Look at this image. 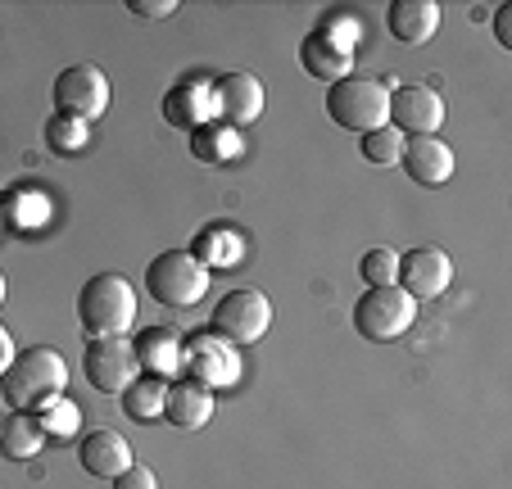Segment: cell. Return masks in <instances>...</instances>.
<instances>
[{
	"mask_svg": "<svg viewBox=\"0 0 512 489\" xmlns=\"http://www.w3.org/2000/svg\"><path fill=\"white\" fill-rule=\"evenodd\" d=\"M68 385V363L46 345L23 349L10 363V372L0 376V390H5V403L19 408V413H37L50 399H59Z\"/></svg>",
	"mask_w": 512,
	"mask_h": 489,
	"instance_id": "cell-1",
	"label": "cell"
},
{
	"mask_svg": "<svg viewBox=\"0 0 512 489\" xmlns=\"http://www.w3.org/2000/svg\"><path fill=\"white\" fill-rule=\"evenodd\" d=\"M78 322L91 340L100 336H123L136 322V290L118 272H96L87 286L78 290Z\"/></svg>",
	"mask_w": 512,
	"mask_h": 489,
	"instance_id": "cell-2",
	"label": "cell"
},
{
	"mask_svg": "<svg viewBox=\"0 0 512 489\" xmlns=\"http://www.w3.org/2000/svg\"><path fill=\"white\" fill-rule=\"evenodd\" d=\"M390 87H395V77L377 82V77H345L336 87L327 91V114L336 127L345 132H358L368 136L377 127L390 123Z\"/></svg>",
	"mask_w": 512,
	"mask_h": 489,
	"instance_id": "cell-3",
	"label": "cell"
},
{
	"mask_svg": "<svg viewBox=\"0 0 512 489\" xmlns=\"http://www.w3.org/2000/svg\"><path fill=\"white\" fill-rule=\"evenodd\" d=\"M209 277L213 272L191 250H164L145 268V290L164 308H191L209 295Z\"/></svg>",
	"mask_w": 512,
	"mask_h": 489,
	"instance_id": "cell-4",
	"label": "cell"
},
{
	"mask_svg": "<svg viewBox=\"0 0 512 489\" xmlns=\"http://www.w3.org/2000/svg\"><path fill=\"white\" fill-rule=\"evenodd\" d=\"M182 381L204 385V390H227L241 381V349L218 331H200L182 345Z\"/></svg>",
	"mask_w": 512,
	"mask_h": 489,
	"instance_id": "cell-5",
	"label": "cell"
},
{
	"mask_svg": "<svg viewBox=\"0 0 512 489\" xmlns=\"http://www.w3.org/2000/svg\"><path fill=\"white\" fill-rule=\"evenodd\" d=\"M413 322H417V304L399 286H372L354 304V331L363 340H372V345L399 340Z\"/></svg>",
	"mask_w": 512,
	"mask_h": 489,
	"instance_id": "cell-6",
	"label": "cell"
},
{
	"mask_svg": "<svg viewBox=\"0 0 512 489\" xmlns=\"http://www.w3.org/2000/svg\"><path fill=\"white\" fill-rule=\"evenodd\" d=\"M55 114L82 118V123H96L109 109V77L100 73L96 64H68L64 73L55 77Z\"/></svg>",
	"mask_w": 512,
	"mask_h": 489,
	"instance_id": "cell-7",
	"label": "cell"
},
{
	"mask_svg": "<svg viewBox=\"0 0 512 489\" xmlns=\"http://www.w3.org/2000/svg\"><path fill=\"white\" fill-rule=\"evenodd\" d=\"M268 326H272V304L263 290H232L213 308V331L227 336L232 345H254V340L268 336Z\"/></svg>",
	"mask_w": 512,
	"mask_h": 489,
	"instance_id": "cell-8",
	"label": "cell"
},
{
	"mask_svg": "<svg viewBox=\"0 0 512 489\" xmlns=\"http://www.w3.org/2000/svg\"><path fill=\"white\" fill-rule=\"evenodd\" d=\"M82 372H87L91 390H100V394H123L127 385L141 376L132 340H123V336H100V340H91V345H87V358H82Z\"/></svg>",
	"mask_w": 512,
	"mask_h": 489,
	"instance_id": "cell-9",
	"label": "cell"
},
{
	"mask_svg": "<svg viewBox=\"0 0 512 489\" xmlns=\"http://www.w3.org/2000/svg\"><path fill=\"white\" fill-rule=\"evenodd\" d=\"M449 281H454V259H449L440 245H417V250H408L404 259H399L395 286L404 290L413 304H422V299H440L449 290Z\"/></svg>",
	"mask_w": 512,
	"mask_h": 489,
	"instance_id": "cell-10",
	"label": "cell"
},
{
	"mask_svg": "<svg viewBox=\"0 0 512 489\" xmlns=\"http://www.w3.org/2000/svg\"><path fill=\"white\" fill-rule=\"evenodd\" d=\"M390 123L408 136H435L445 127V100L422 82H395L390 87Z\"/></svg>",
	"mask_w": 512,
	"mask_h": 489,
	"instance_id": "cell-11",
	"label": "cell"
},
{
	"mask_svg": "<svg viewBox=\"0 0 512 489\" xmlns=\"http://www.w3.org/2000/svg\"><path fill=\"white\" fill-rule=\"evenodd\" d=\"M263 114V82L254 73H223L213 77V118L227 127H250Z\"/></svg>",
	"mask_w": 512,
	"mask_h": 489,
	"instance_id": "cell-12",
	"label": "cell"
},
{
	"mask_svg": "<svg viewBox=\"0 0 512 489\" xmlns=\"http://www.w3.org/2000/svg\"><path fill=\"white\" fill-rule=\"evenodd\" d=\"M78 462L87 476L96 480H118L127 467H132V444L114 431V426H100V431H87L78 444Z\"/></svg>",
	"mask_w": 512,
	"mask_h": 489,
	"instance_id": "cell-13",
	"label": "cell"
},
{
	"mask_svg": "<svg viewBox=\"0 0 512 489\" xmlns=\"http://www.w3.org/2000/svg\"><path fill=\"white\" fill-rule=\"evenodd\" d=\"M399 168H404L417 186H445L449 177H454V150H449L440 136H413V141H404Z\"/></svg>",
	"mask_w": 512,
	"mask_h": 489,
	"instance_id": "cell-14",
	"label": "cell"
},
{
	"mask_svg": "<svg viewBox=\"0 0 512 489\" xmlns=\"http://www.w3.org/2000/svg\"><path fill=\"white\" fill-rule=\"evenodd\" d=\"M164 118H168V127H182V132H195V127L213 123V82H204V77H182L164 96Z\"/></svg>",
	"mask_w": 512,
	"mask_h": 489,
	"instance_id": "cell-15",
	"label": "cell"
},
{
	"mask_svg": "<svg viewBox=\"0 0 512 489\" xmlns=\"http://www.w3.org/2000/svg\"><path fill=\"white\" fill-rule=\"evenodd\" d=\"M136 349V367H141L145 376H177L182 372V336L177 331H168V326H145L141 336L132 340Z\"/></svg>",
	"mask_w": 512,
	"mask_h": 489,
	"instance_id": "cell-16",
	"label": "cell"
},
{
	"mask_svg": "<svg viewBox=\"0 0 512 489\" xmlns=\"http://www.w3.org/2000/svg\"><path fill=\"white\" fill-rule=\"evenodd\" d=\"M300 64H304V73H309V77H318V82L336 87V82H345V77H349V68H354V50L336 46L327 32L313 28L309 37L300 41Z\"/></svg>",
	"mask_w": 512,
	"mask_h": 489,
	"instance_id": "cell-17",
	"label": "cell"
},
{
	"mask_svg": "<svg viewBox=\"0 0 512 489\" xmlns=\"http://www.w3.org/2000/svg\"><path fill=\"white\" fill-rule=\"evenodd\" d=\"M440 5L435 0H395L390 5V32H395L404 46H426V41L440 32Z\"/></svg>",
	"mask_w": 512,
	"mask_h": 489,
	"instance_id": "cell-18",
	"label": "cell"
},
{
	"mask_svg": "<svg viewBox=\"0 0 512 489\" xmlns=\"http://www.w3.org/2000/svg\"><path fill=\"white\" fill-rule=\"evenodd\" d=\"M191 154H195V163H209V168H223V163H236L245 154V136L236 132V127H227V123H204V127H195L191 132Z\"/></svg>",
	"mask_w": 512,
	"mask_h": 489,
	"instance_id": "cell-19",
	"label": "cell"
},
{
	"mask_svg": "<svg viewBox=\"0 0 512 489\" xmlns=\"http://www.w3.org/2000/svg\"><path fill=\"white\" fill-rule=\"evenodd\" d=\"M164 417L173 426H182V431H200V426L213 417V390H204V385H191V381L168 385Z\"/></svg>",
	"mask_w": 512,
	"mask_h": 489,
	"instance_id": "cell-20",
	"label": "cell"
},
{
	"mask_svg": "<svg viewBox=\"0 0 512 489\" xmlns=\"http://www.w3.org/2000/svg\"><path fill=\"white\" fill-rule=\"evenodd\" d=\"M41 444H46V431H41L37 413H19L14 408L10 417H0V453L14 462H28L41 453Z\"/></svg>",
	"mask_w": 512,
	"mask_h": 489,
	"instance_id": "cell-21",
	"label": "cell"
},
{
	"mask_svg": "<svg viewBox=\"0 0 512 489\" xmlns=\"http://www.w3.org/2000/svg\"><path fill=\"white\" fill-rule=\"evenodd\" d=\"M123 417L136 426H150L155 417H164V399H168V385L159 381V376H136L132 385H127L123 394Z\"/></svg>",
	"mask_w": 512,
	"mask_h": 489,
	"instance_id": "cell-22",
	"label": "cell"
},
{
	"mask_svg": "<svg viewBox=\"0 0 512 489\" xmlns=\"http://www.w3.org/2000/svg\"><path fill=\"white\" fill-rule=\"evenodd\" d=\"M195 259L204 263V268H227V263L241 259V236H236L232 227H204L200 236H195Z\"/></svg>",
	"mask_w": 512,
	"mask_h": 489,
	"instance_id": "cell-23",
	"label": "cell"
},
{
	"mask_svg": "<svg viewBox=\"0 0 512 489\" xmlns=\"http://www.w3.org/2000/svg\"><path fill=\"white\" fill-rule=\"evenodd\" d=\"M91 141V123H82V118H68V114H50L46 118V145L50 154H59V159H73L78 150H87Z\"/></svg>",
	"mask_w": 512,
	"mask_h": 489,
	"instance_id": "cell-24",
	"label": "cell"
},
{
	"mask_svg": "<svg viewBox=\"0 0 512 489\" xmlns=\"http://www.w3.org/2000/svg\"><path fill=\"white\" fill-rule=\"evenodd\" d=\"M358 150H363L368 163H377V168H399V159H404V132L399 127H377V132L358 136Z\"/></svg>",
	"mask_w": 512,
	"mask_h": 489,
	"instance_id": "cell-25",
	"label": "cell"
},
{
	"mask_svg": "<svg viewBox=\"0 0 512 489\" xmlns=\"http://www.w3.org/2000/svg\"><path fill=\"white\" fill-rule=\"evenodd\" d=\"M358 277L372 286H395L399 281V254L395 250H368L363 259H358Z\"/></svg>",
	"mask_w": 512,
	"mask_h": 489,
	"instance_id": "cell-26",
	"label": "cell"
},
{
	"mask_svg": "<svg viewBox=\"0 0 512 489\" xmlns=\"http://www.w3.org/2000/svg\"><path fill=\"white\" fill-rule=\"evenodd\" d=\"M37 417H41V431L46 435H73L78 431V422H82V408L59 394V399H50L46 408H37Z\"/></svg>",
	"mask_w": 512,
	"mask_h": 489,
	"instance_id": "cell-27",
	"label": "cell"
},
{
	"mask_svg": "<svg viewBox=\"0 0 512 489\" xmlns=\"http://www.w3.org/2000/svg\"><path fill=\"white\" fill-rule=\"evenodd\" d=\"M318 32H327L336 46L358 50V41H363V19H358V14H349V10H327V14H322V23H318Z\"/></svg>",
	"mask_w": 512,
	"mask_h": 489,
	"instance_id": "cell-28",
	"label": "cell"
},
{
	"mask_svg": "<svg viewBox=\"0 0 512 489\" xmlns=\"http://www.w3.org/2000/svg\"><path fill=\"white\" fill-rule=\"evenodd\" d=\"M114 489H159V476L145 467V462H132V467L114 480Z\"/></svg>",
	"mask_w": 512,
	"mask_h": 489,
	"instance_id": "cell-29",
	"label": "cell"
},
{
	"mask_svg": "<svg viewBox=\"0 0 512 489\" xmlns=\"http://www.w3.org/2000/svg\"><path fill=\"white\" fill-rule=\"evenodd\" d=\"M127 10L136 19H168V14H177V0H127Z\"/></svg>",
	"mask_w": 512,
	"mask_h": 489,
	"instance_id": "cell-30",
	"label": "cell"
},
{
	"mask_svg": "<svg viewBox=\"0 0 512 489\" xmlns=\"http://www.w3.org/2000/svg\"><path fill=\"white\" fill-rule=\"evenodd\" d=\"M508 19H512V5H499V10H494V32H499V46H512Z\"/></svg>",
	"mask_w": 512,
	"mask_h": 489,
	"instance_id": "cell-31",
	"label": "cell"
},
{
	"mask_svg": "<svg viewBox=\"0 0 512 489\" xmlns=\"http://www.w3.org/2000/svg\"><path fill=\"white\" fill-rule=\"evenodd\" d=\"M14 358H19V349H14L10 331H5V326H0V376L10 372V363H14Z\"/></svg>",
	"mask_w": 512,
	"mask_h": 489,
	"instance_id": "cell-32",
	"label": "cell"
},
{
	"mask_svg": "<svg viewBox=\"0 0 512 489\" xmlns=\"http://www.w3.org/2000/svg\"><path fill=\"white\" fill-rule=\"evenodd\" d=\"M0 304H5V272H0Z\"/></svg>",
	"mask_w": 512,
	"mask_h": 489,
	"instance_id": "cell-33",
	"label": "cell"
}]
</instances>
